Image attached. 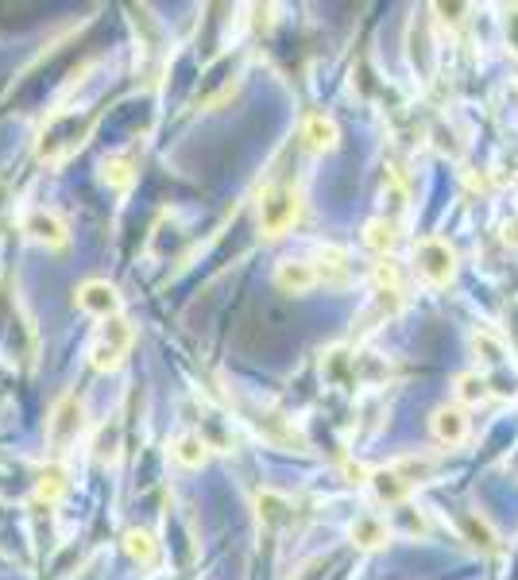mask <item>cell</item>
Returning a JSON list of instances; mask_svg holds the SVG:
<instances>
[{
  "instance_id": "obj_14",
  "label": "cell",
  "mask_w": 518,
  "mask_h": 580,
  "mask_svg": "<svg viewBox=\"0 0 518 580\" xmlns=\"http://www.w3.org/2000/svg\"><path fill=\"white\" fill-rule=\"evenodd\" d=\"M171 457L182 468H202L205 461H209V445H205L202 434H178L171 445Z\"/></svg>"
},
{
  "instance_id": "obj_3",
  "label": "cell",
  "mask_w": 518,
  "mask_h": 580,
  "mask_svg": "<svg viewBox=\"0 0 518 580\" xmlns=\"http://www.w3.org/2000/svg\"><path fill=\"white\" fill-rule=\"evenodd\" d=\"M298 221H302V190L290 186V182L267 186L263 198H259V232L275 240V236L294 229Z\"/></svg>"
},
{
  "instance_id": "obj_4",
  "label": "cell",
  "mask_w": 518,
  "mask_h": 580,
  "mask_svg": "<svg viewBox=\"0 0 518 580\" xmlns=\"http://www.w3.org/2000/svg\"><path fill=\"white\" fill-rule=\"evenodd\" d=\"M132 341H136L132 321L109 318L97 333H93V341H89V364H93L97 372H116V368L124 364V356H128Z\"/></svg>"
},
{
  "instance_id": "obj_1",
  "label": "cell",
  "mask_w": 518,
  "mask_h": 580,
  "mask_svg": "<svg viewBox=\"0 0 518 580\" xmlns=\"http://www.w3.org/2000/svg\"><path fill=\"white\" fill-rule=\"evenodd\" d=\"M430 472H433L430 457H399L395 464L372 468L368 488H372V495L383 507H403V503H410L414 488L430 480Z\"/></svg>"
},
{
  "instance_id": "obj_13",
  "label": "cell",
  "mask_w": 518,
  "mask_h": 580,
  "mask_svg": "<svg viewBox=\"0 0 518 580\" xmlns=\"http://www.w3.org/2000/svg\"><path fill=\"white\" fill-rule=\"evenodd\" d=\"M453 391H457V403L461 406H484L491 399V383L480 368L476 372H461V376L453 379Z\"/></svg>"
},
{
  "instance_id": "obj_2",
  "label": "cell",
  "mask_w": 518,
  "mask_h": 580,
  "mask_svg": "<svg viewBox=\"0 0 518 580\" xmlns=\"http://www.w3.org/2000/svg\"><path fill=\"white\" fill-rule=\"evenodd\" d=\"M82 434H86V403L74 391H66L47 414V449L62 461L82 441Z\"/></svg>"
},
{
  "instance_id": "obj_10",
  "label": "cell",
  "mask_w": 518,
  "mask_h": 580,
  "mask_svg": "<svg viewBox=\"0 0 518 580\" xmlns=\"http://www.w3.org/2000/svg\"><path fill=\"white\" fill-rule=\"evenodd\" d=\"M302 144L310 147L314 155H325V151H337L341 144V128H337V120L325 113H310L302 120Z\"/></svg>"
},
{
  "instance_id": "obj_16",
  "label": "cell",
  "mask_w": 518,
  "mask_h": 580,
  "mask_svg": "<svg viewBox=\"0 0 518 580\" xmlns=\"http://www.w3.org/2000/svg\"><path fill=\"white\" fill-rule=\"evenodd\" d=\"M101 178L113 190H132V182H136V155H109L101 163Z\"/></svg>"
},
{
  "instance_id": "obj_8",
  "label": "cell",
  "mask_w": 518,
  "mask_h": 580,
  "mask_svg": "<svg viewBox=\"0 0 518 580\" xmlns=\"http://www.w3.org/2000/svg\"><path fill=\"white\" fill-rule=\"evenodd\" d=\"M24 232H28V240L43 244V248H66L70 244V229L55 209H31L24 217Z\"/></svg>"
},
{
  "instance_id": "obj_5",
  "label": "cell",
  "mask_w": 518,
  "mask_h": 580,
  "mask_svg": "<svg viewBox=\"0 0 518 580\" xmlns=\"http://www.w3.org/2000/svg\"><path fill=\"white\" fill-rule=\"evenodd\" d=\"M414 267L430 287H449L457 275V252L445 236H422L414 244Z\"/></svg>"
},
{
  "instance_id": "obj_17",
  "label": "cell",
  "mask_w": 518,
  "mask_h": 580,
  "mask_svg": "<svg viewBox=\"0 0 518 580\" xmlns=\"http://www.w3.org/2000/svg\"><path fill=\"white\" fill-rule=\"evenodd\" d=\"M464 534H468V542L476 546V550H484V553H495L499 550V534L491 530V522L480 515V511H468L464 515Z\"/></svg>"
},
{
  "instance_id": "obj_11",
  "label": "cell",
  "mask_w": 518,
  "mask_h": 580,
  "mask_svg": "<svg viewBox=\"0 0 518 580\" xmlns=\"http://www.w3.org/2000/svg\"><path fill=\"white\" fill-rule=\"evenodd\" d=\"M348 538H352L356 550L375 553L391 542V526H387V519H379V515H360V519H352V526H348Z\"/></svg>"
},
{
  "instance_id": "obj_7",
  "label": "cell",
  "mask_w": 518,
  "mask_h": 580,
  "mask_svg": "<svg viewBox=\"0 0 518 580\" xmlns=\"http://www.w3.org/2000/svg\"><path fill=\"white\" fill-rule=\"evenodd\" d=\"M74 302H78V310H86L93 318L109 321V318H120V294L109 279H89L82 287L74 290Z\"/></svg>"
},
{
  "instance_id": "obj_22",
  "label": "cell",
  "mask_w": 518,
  "mask_h": 580,
  "mask_svg": "<svg viewBox=\"0 0 518 580\" xmlns=\"http://www.w3.org/2000/svg\"><path fill=\"white\" fill-rule=\"evenodd\" d=\"M515 101H518V82H515Z\"/></svg>"
},
{
  "instance_id": "obj_9",
  "label": "cell",
  "mask_w": 518,
  "mask_h": 580,
  "mask_svg": "<svg viewBox=\"0 0 518 580\" xmlns=\"http://www.w3.org/2000/svg\"><path fill=\"white\" fill-rule=\"evenodd\" d=\"M314 271H317V283L345 287V283H352V256H348L345 248H337V244H325V248L314 252Z\"/></svg>"
},
{
  "instance_id": "obj_19",
  "label": "cell",
  "mask_w": 518,
  "mask_h": 580,
  "mask_svg": "<svg viewBox=\"0 0 518 580\" xmlns=\"http://www.w3.org/2000/svg\"><path fill=\"white\" fill-rule=\"evenodd\" d=\"M124 550H128L132 561H140V565H155V557H159V546H155V538L147 530H128L124 534Z\"/></svg>"
},
{
  "instance_id": "obj_15",
  "label": "cell",
  "mask_w": 518,
  "mask_h": 580,
  "mask_svg": "<svg viewBox=\"0 0 518 580\" xmlns=\"http://www.w3.org/2000/svg\"><path fill=\"white\" fill-rule=\"evenodd\" d=\"M364 244L379 252V256H391V248L399 244V225L391 221V217H375L364 225Z\"/></svg>"
},
{
  "instance_id": "obj_21",
  "label": "cell",
  "mask_w": 518,
  "mask_h": 580,
  "mask_svg": "<svg viewBox=\"0 0 518 580\" xmlns=\"http://www.w3.org/2000/svg\"><path fill=\"white\" fill-rule=\"evenodd\" d=\"M503 31H507V47H511V55L518 58V8H507V12H503Z\"/></svg>"
},
{
  "instance_id": "obj_6",
  "label": "cell",
  "mask_w": 518,
  "mask_h": 580,
  "mask_svg": "<svg viewBox=\"0 0 518 580\" xmlns=\"http://www.w3.org/2000/svg\"><path fill=\"white\" fill-rule=\"evenodd\" d=\"M430 430H433V437H437L441 445H449V449L464 445V441H468V434H472V418H468V406H461V403L437 406V410L430 414Z\"/></svg>"
},
{
  "instance_id": "obj_18",
  "label": "cell",
  "mask_w": 518,
  "mask_h": 580,
  "mask_svg": "<svg viewBox=\"0 0 518 580\" xmlns=\"http://www.w3.org/2000/svg\"><path fill=\"white\" fill-rule=\"evenodd\" d=\"M472 348H476V356H480V368H495V364L507 360V345H503L495 333H488V329L472 333Z\"/></svg>"
},
{
  "instance_id": "obj_20",
  "label": "cell",
  "mask_w": 518,
  "mask_h": 580,
  "mask_svg": "<svg viewBox=\"0 0 518 580\" xmlns=\"http://www.w3.org/2000/svg\"><path fill=\"white\" fill-rule=\"evenodd\" d=\"M62 492H66V472H62V468H47V472L39 476V499L55 503Z\"/></svg>"
},
{
  "instance_id": "obj_12",
  "label": "cell",
  "mask_w": 518,
  "mask_h": 580,
  "mask_svg": "<svg viewBox=\"0 0 518 580\" xmlns=\"http://www.w3.org/2000/svg\"><path fill=\"white\" fill-rule=\"evenodd\" d=\"M275 287L287 294H310L317 287L314 260H283L275 267Z\"/></svg>"
}]
</instances>
